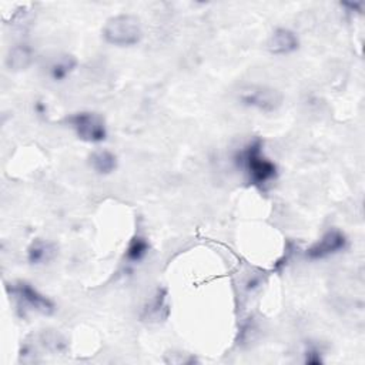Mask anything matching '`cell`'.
I'll use <instances>...</instances> for the list:
<instances>
[{
  "label": "cell",
  "instance_id": "obj_1",
  "mask_svg": "<svg viewBox=\"0 0 365 365\" xmlns=\"http://www.w3.org/2000/svg\"><path fill=\"white\" fill-rule=\"evenodd\" d=\"M262 140L254 138L235 154L237 165L245 173L248 182L255 187H265L277 177V165L262 150Z\"/></svg>",
  "mask_w": 365,
  "mask_h": 365
},
{
  "label": "cell",
  "instance_id": "obj_2",
  "mask_svg": "<svg viewBox=\"0 0 365 365\" xmlns=\"http://www.w3.org/2000/svg\"><path fill=\"white\" fill-rule=\"evenodd\" d=\"M101 34L104 41L111 46L131 47L141 41L143 27L137 16L130 13H121L111 16L106 20Z\"/></svg>",
  "mask_w": 365,
  "mask_h": 365
},
{
  "label": "cell",
  "instance_id": "obj_3",
  "mask_svg": "<svg viewBox=\"0 0 365 365\" xmlns=\"http://www.w3.org/2000/svg\"><path fill=\"white\" fill-rule=\"evenodd\" d=\"M66 121L74 130L76 135L86 143L98 144L107 138L106 120L98 113L78 111L67 117Z\"/></svg>",
  "mask_w": 365,
  "mask_h": 365
},
{
  "label": "cell",
  "instance_id": "obj_4",
  "mask_svg": "<svg viewBox=\"0 0 365 365\" xmlns=\"http://www.w3.org/2000/svg\"><path fill=\"white\" fill-rule=\"evenodd\" d=\"M238 100L245 107H251L262 113H272L281 107L284 97L281 91L274 87L250 84L240 90Z\"/></svg>",
  "mask_w": 365,
  "mask_h": 365
},
{
  "label": "cell",
  "instance_id": "obj_5",
  "mask_svg": "<svg viewBox=\"0 0 365 365\" xmlns=\"http://www.w3.org/2000/svg\"><path fill=\"white\" fill-rule=\"evenodd\" d=\"M6 288L9 295L13 297L20 307H24L27 309L36 311L43 315H51L56 311L54 302L26 281L7 284Z\"/></svg>",
  "mask_w": 365,
  "mask_h": 365
},
{
  "label": "cell",
  "instance_id": "obj_6",
  "mask_svg": "<svg viewBox=\"0 0 365 365\" xmlns=\"http://www.w3.org/2000/svg\"><path fill=\"white\" fill-rule=\"evenodd\" d=\"M346 245H348L346 235L342 231L332 228V230H328L309 248H307L305 255L309 259H324L327 257H331L344 251Z\"/></svg>",
  "mask_w": 365,
  "mask_h": 365
},
{
  "label": "cell",
  "instance_id": "obj_7",
  "mask_svg": "<svg viewBox=\"0 0 365 365\" xmlns=\"http://www.w3.org/2000/svg\"><path fill=\"white\" fill-rule=\"evenodd\" d=\"M299 47V38L295 31L287 27L275 29L267 41V48L274 56H287L297 51Z\"/></svg>",
  "mask_w": 365,
  "mask_h": 365
},
{
  "label": "cell",
  "instance_id": "obj_8",
  "mask_svg": "<svg viewBox=\"0 0 365 365\" xmlns=\"http://www.w3.org/2000/svg\"><path fill=\"white\" fill-rule=\"evenodd\" d=\"M34 58V51L31 46L26 43H19L10 47L7 56H6V67L10 71H21L26 70Z\"/></svg>",
  "mask_w": 365,
  "mask_h": 365
},
{
  "label": "cell",
  "instance_id": "obj_9",
  "mask_svg": "<svg viewBox=\"0 0 365 365\" xmlns=\"http://www.w3.org/2000/svg\"><path fill=\"white\" fill-rule=\"evenodd\" d=\"M57 255L56 244L46 240H34L27 248V261L31 265H43L53 261Z\"/></svg>",
  "mask_w": 365,
  "mask_h": 365
},
{
  "label": "cell",
  "instance_id": "obj_10",
  "mask_svg": "<svg viewBox=\"0 0 365 365\" xmlns=\"http://www.w3.org/2000/svg\"><path fill=\"white\" fill-rule=\"evenodd\" d=\"M90 167L100 175H108L117 170L118 160L110 150H96L88 155Z\"/></svg>",
  "mask_w": 365,
  "mask_h": 365
},
{
  "label": "cell",
  "instance_id": "obj_11",
  "mask_svg": "<svg viewBox=\"0 0 365 365\" xmlns=\"http://www.w3.org/2000/svg\"><path fill=\"white\" fill-rule=\"evenodd\" d=\"M77 67V60L76 57L70 54H63L58 56L48 67V76L54 81H63L66 80Z\"/></svg>",
  "mask_w": 365,
  "mask_h": 365
},
{
  "label": "cell",
  "instance_id": "obj_12",
  "mask_svg": "<svg viewBox=\"0 0 365 365\" xmlns=\"http://www.w3.org/2000/svg\"><path fill=\"white\" fill-rule=\"evenodd\" d=\"M148 250H150L148 241L141 235H134L125 248L124 258L130 262H140L148 254Z\"/></svg>",
  "mask_w": 365,
  "mask_h": 365
},
{
  "label": "cell",
  "instance_id": "obj_13",
  "mask_svg": "<svg viewBox=\"0 0 365 365\" xmlns=\"http://www.w3.org/2000/svg\"><path fill=\"white\" fill-rule=\"evenodd\" d=\"M319 354H321V352H319L318 349H315V348L308 349L307 354H305V362H307V364H321L322 359H321V355H319Z\"/></svg>",
  "mask_w": 365,
  "mask_h": 365
},
{
  "label": "cell",
  "instance_id": "obj_14",
  "mask_svg": "<svg viewBox=\"0 0 365 365\" xmlns=\"http://www.w3.org/2000/svg\"><path fill=\"white\" fill-rule=\"evenodd\" d=\"M34 111L38 114V115H44L47 113V107L43 101H36L34 103Z\"/></svg>",
  "mask_w": 365,
  "mask_h": 365
}]
</instances>
